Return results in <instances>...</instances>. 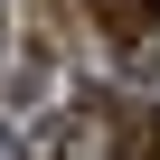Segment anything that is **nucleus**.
<instances>
[{"instance_id":"nucleus-1","label":"nucleus","mask_w":160,"mask_h":160,"mask_svg":"<svg viewBox=\"0 0 160 160\" xmlns=\"http://www.w3.org/2000/svg\"><path fill=\"white\" fill-rule=\"evenodd\" d=\"M85 10H94V28H104L113 47H141V38H151V0H85Z\"/></svg>"}]
</instances>
